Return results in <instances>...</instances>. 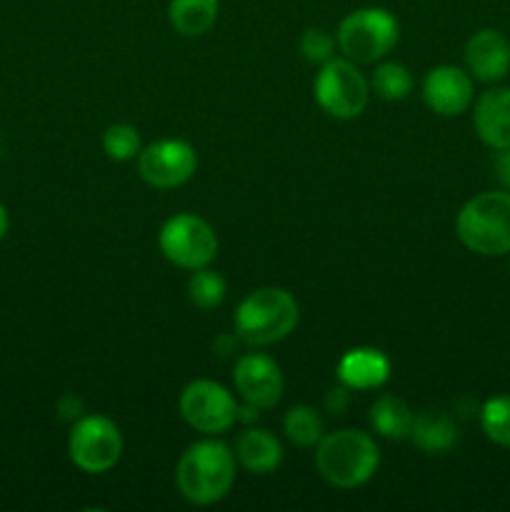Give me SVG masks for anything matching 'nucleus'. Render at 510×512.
I'll return each instance as SVG.
<instances>
[{
	"label": "nucleus",
	"mask_w": 510,
	"mask_h": 512,
	"mask_svg": "<svg viewBox=\"0 0 510 512\" xmlns=\"http://www.w3.org/2000/svg\"><path fill=\"white\" fill-rule=\"evenodd\" d=\"M58 413L63 415L65 420H78L83 415V400L75 398V395H65V398L58 400Z\"/></svg>",
	"instance_id": "29"
},
{
	"label": "nucleus",
	"mask_w": 510,
	"mask_h": 512,
	"mask_svg": "<svg viewBox=\"0 0 510 512\" xmlns=\"http://www.w3.org/2000/svg\"><path fill=\"white\" fill-rule=\"evenodd\" d=\"M335 45H338V40H335L333 35L325 33V30L320 28H310L305 30L303 38H300V53H303V58L308 60V63L323 65L333 58Z\"/></svg>",
	"instance_id": "25"
},
{
	"label": "nucleus",
	"mask_w": 510,
	"mask_h": 512,
	"mask_svg": "<svg viewBox=\"0 0 510 512\" xmlns=\"http://www.w3.org/2000/svg\"><path fill=\"white\" fill-rule=\"evenodd\" d=\"M240 343H243V340H240L238 333H235V335H218V338H215V343H213V350L220 355V358H230V355L238 353Z\"/></svg>",
	"instance_id": "28"
},
{
	"label": "nucleus",
	"mask_w": 510,
	"mask_h": 512,
	"mask_svg": "<svg viewBox=\"0 0 510 512\" xmlns=\"http://www.w3.org/2000/svg\"><path fill=\"white\" fill-rule=\"evenodd\" d=\"M480 428L490 443L510 450V395H493L480 408Z\"/></svg>",
	"instance_id": "23"
},
{
	"label": "nucleus",
	"mask_w": 510,
	"mask_h": 512,
	"mask_svg": "<svg viewBox=\"0 0 510 512\" xmlns=\"http://www.w3.org/2000/svg\"><path fill=\"white\" fill-rule=\"evenodd\" d=\"M348 405H350V390L345 388V385H340V388L335 390H328V395H325V408H328V413L343 415L345 410H348Z\"/></svg>",
	"instance_id": "26"
},
{
	"label": "nucleus",
	"mask_w": 510,
	"mask_h": 512,
	"mask_svg": "<svg viewBox=\"0 0 510 512\" xmlns=\"http://www.w3.org/2000/svg\"><path fill=\"white\" fill-rule=\"evenodd\" d=\"M8 228H10V215H8V210H5V205L0 203V240L8 235Z\"/></svg>",
	"instance_id": "30"
},
{
	"label": "nucleus",
	"mask_w": 510,
	"mask_h": 512,
	"mask_svg": "<svg viewBox=\"0 0 510 512\" xmlns=\"http://www.w3.org/2000/svg\"><path fill=\"white\" fill-rule=\"evenodd\" d=\"M198 170V153L178 138L155 140L138 153V173L150 188L173 190L188 183Z\"/></svg>",
	"instance_id": "10"
},
{
	"label": "nucleus",
	"mask_w": 510,
	"mask_h": 512,
	"mask_svg": "<svg viewBox=\"0 0 510 512\" xmlns=\"http://www.w3.org/2000/svg\"><path fill=\"white\" fill-rule=\"evenodd\" d=\"M315 468L320 478L333 488L353 490L378 473L380 450L363 430H335L323 435V440L315 445Z\"/></svg>",
	"instance_id": "2"
},
{
	"label": "nucleus",
	"mask_w": 510,
	"mask_h": 512,
	"mask_svg": "<svg viewBox=\"0 0 510 512\" xmlns=\"http://www.w3.org/2000/svg\"><path fill=\"white\" fill-rule=\"evenodd\" d=\"M370 88H373L378 98L388 100V103H398V100L408 98L410 90H413V75H410V70L403 63L388 60V63H380L373 70Z\"/></svg>",
	"instance_id": "21"
},
{
	"label": "nucleus",
	"mask_w": 510,
	"mask_h": 512,
	"mask_svg": "<svg viewBox=\"0 0 510 512\" xmlns=\"http://www.w3.org/2000/svg\"><path fill=\"white\" fill-rule=\"evenodd\" d=\"M465 70L480 83H500L510 73V40L500 30L483 28L465 43Z\"/></svg>",
	"instance_id": "13"
},
{
	"label": "nucleus",
	"mask_w": 510,
	"mask_h": 512,
	"mask_svg": "<svg viewBox=\"0 0 510 512\" xmlns=\"http://www.w3.org/2000/svg\"><path fill=\"white\" fill-rule=\"evenodd\" d=\"M235 460L253 475H270L283 463V445L270 430L248 428L238 435Z\"/></svg>",
	"instance_id": "16"
},
{
	"label": "nucleus",
	"mask_w": 510,
	"mask_h": 512,
	"mask_svg": "<svg viewBox=\"0 0 510 512\" xmlns=\"http://www.w3.org/2000/svg\"><path fill=\"white\" fill-rule=\"evenodd\" d=\"M283 430L290 443L298 445V448H315L325 435L323 418L310 405H295V408H290L283 418Z\"/></svg>",
	"instance_id": "20"
},
{
	"label": "nucleus",
	"mask_w": 510,
	"mask_h": 512,
	"mask_svg": "<svg viewBox=\"0 0 510 512\" xmlns=\"http://www.w3.org/2000/svg\"><path fill=\"white\" fill-rule=\"evenodd\" d=\"M225 293H228V283L220 273L210 270L208 265L205 268L193 270L188 280V300L200 310H213L218 308L225 300Z\"/></svg>",
	"instance_id": "22"
},
{
	"label": "nucleus",
	"mask_w": 510,
	"mask_h": 512,
	"mask_svg": "<svg viewBox=\"0 0 510 512\" xmlns=\"http://www.w3.org/2000/svg\"><path fill=\"white\" fill-rule=\"evenodd\" d=\"M423 100L435 115L458 118L475 100L473 75L458 65H438L425 75Z\"/></svg>",
	"instance_id": "12"
},
{
	"label": "nucleus",
	"mask_w": 510,
	"mask_h": 512,
	"mask_svg": "<svg viewBox=\"0 0 510 512\" xmlns=\"http://www.w3.org/2000/svg\"><path fill=\"white\" fill-rule=\"evenodd\" d=\"M400 25L390 10L358 8L345 15L338 25L340 53L353 63H375L383 60L398 45Z\"/></svg>",
	"instance_id": "5"
},
{
	"label": "nucleus",
	"mask_w": 510,
	"mask_h": 512,
	"mask_svg": "<svg viewBox=\"0 0 510 512\" xmlns=\"http://www.w3.org/2000/svg\"><path fill=\"white\" fill-rule=\"evenodd\" d=\"M103 150L110 160H115V163H125V160L138 158V153L143 150L138 128H133V125L128 123L108 125L103 133Z\"/></svg>",
	"instance_id": "24"
},
{
	"label": "nucleus",
	"mask_w": 510,
	"mask_h": 512,
	"mask_svg": "<svg viewBox=\"0 0 510 512\" xmlns=\"http://www.w3.org/2000/svg\"><path fill=\"white\" fill-rule=\"evenodd\" d=\"M235 463V453L218 435H205V440L188 445L175 465L178 493L190 505L220 503L233 490Z\"/></svg>",
	"instance_id": "1"
},
{
	"label": "nucleus",
	"mask_w": 510,
	"mask_h": 512,
	"mask_svg": "<svg viewBox=\"0 0 510 512\" xmlns=\"http://www.w3.org/2000/svg\"><path fill=\"white\" fill-rule=\"evenodd\" d=\"M70 463L88 475L108 473L123 455L120 428L105 415H80L68 435Z\"/></svg>",
	"instance_id": "7"
},
{
	"label": "nucleus",
	"mask_w": 510,
	"mask_h": 512,
	"mask_svg": "<svg viewBox=\"0 0 510 512\" xmlns=\"http://www.w3.org/2000/svg\"><path fill=\"white\" fill-rule=\"evenodd\" d=\"M458 240L475 255H510V190H488L470 198L455 218Z\"/></svg>",
	"instance_id": "3"
},
{
	"label": "nucleus",
	"mask_w": 510,
	"mask_h": 512,
	"mask_svg": "<svg viewBox=\"0 0 510 512\" xmlns=\"http://www.w3.org/2000/svg\"><path fill=\"white\" fill-rule=\"evenodd\" d=\"M158 245L160 253L183 270L205 268L218 255V235L213 225L193 213H178L165 220Z\"/></svg>",
	"instance_id": "8"
},
{
	"label": "nucleus",
	"mask_w": 510,
	"mask_h": 512,
	"mask_svg": "<svg viewBox=\"0 0 510 512\" xmlns=\"http://www.w3.org/2000/svg\"><path fill=\"white\" fill-rule=\"evenodd\" d=\"M233 383L245 403L258 410L275 408L283 398L285 378L280 365L265 353H243L235 360Z\"/></svg>",
	"instance_id": "11"
},
{
	"label": "nucleus",
	"mask_w": 510,
	"mask_h": 512,
	"mask_svg": "<svg viewBox=\"0 0 510 512\" xmlns=\"http://www.w3.org/2000/svg\"><path fill=\"white\" fill-rule=\"evenodd\" d=\"M473 128L490 150L510 148V88H490L475 100Z\"/></svg>",
	"instance_id": "14"
},
{
	"label": "nucleus",
	"mask_w": 510,
	"mask_h": 512,
	"mask_svg": "<svg viewBox=\"0 0 510 512\" xmlns=\"http://www.w3.org/2000/svg\"><path fill=\"white\" fill-rule=\"evenodd\" d=\"M415 413L403 398L385 393L370 405V428L388 440H403L410 435Z\"/></svg>",
	"instance_id": "19"
},
{
	"label": "nucleus",
	"mask_w": 510,
	"mask_h": 512,
	"mask_svg": "<svg viewBox=\"0 0 510 512\" xmlns=\"http://www.w3.org/2000/svg\"><path fill=\"white\" fill-rule=\"evenodd\" d=\"M495 178H498L500 188L510 190V148L495 150Z\"/></svg>",
	"instance_id": "27"
},
{
	"label": "nucleus",
	"mask_w": 510,
	"mask_h": 512,
	"mask_svg": "<svg viewBox=\"0 0 510 512\" xmlns=\"http://www.w3.org/2000/svg\"><path fill=\"white\" fill-rule=\"evenodd\" d=\"M458 423L443 410H420L408 438L428 455H443L458 443Z\"/></svg>",
	"instance_id": "17"
},
{
	"label": "nucleus",
	"mask_w": 510,
	"mask_h": 512,
	"mask_svg": "<svg viewBox=\"0 0 510 512\" xmlns=\"http://www.w3.org/2000/svg\"><path fill=\"white\" fill-rule=\"evenodd\" d=\"M335 373L348 390H378L390 380V360L378 348H353L343 353Z\"/></svg>",
	"instance_id": "15"
},
{
	"label": "nucleus",
	"mask_w": 510,
	"mask_h": 512,
	"mask_svg": "<svg viewBox=\"0 0 510 512\" xmlns=\"http://www.w3.org/2000/svg\"><path fill=\"white\" fill-rule=\"evenodd\" d=\"M313 93L323 113L335 120H353L363 115L370 100V83L348 58H330L315 75Z\"/></svg>",
	"instance_id": "6"
},
{
	"label": "nucleus",
	"mask_w": 510,
	"mask_h": 512,
	"mask_svg": "<svg viewBox=\"0 0 510 512\" xmlns=\"http://www.w3.org/2000/svg\"><path fill=\"white\" fill-rule=\"evenodd\" d=\"M185 423L203 435H223L238 423L240 403L228 388L208 378L193 380L183 388L178 400Z\"/></svg>",
	"instance_id": "9"
},
{
	"label": "nucleus",
	"mask_w": 510,
	"mask_h": 512,
	"mask_svg": "<svg viewBox=\"0 0 510 512\" xmlns=\"http://www.w3.org/2000/svg\"><path fill=\"white\" fill-rule=\"evenodd\" d=\"M218 10V0H170L168 23L175 33L185 38H198L213 28Z\"/></svg>",
	"instance_id": "18"
},
{
	"label": "nucleus",
	"mask_w": 510,
	"mask_h": 512,
	"mask_svg": "<svg viewBox=\"0 0 510 512\" xmlns=\"http://www.w3.org/2000/svg\"><path fill=\"white\" fill-rule=\"evenodd\" d=\"M300 320V308L283 288H258L240 300L235 333L250 348H265L288 338Z\"/></svg>",
	"instance_id": "4"
}]
</instances>
